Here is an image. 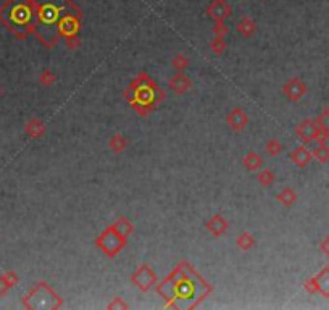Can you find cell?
Instances as JSON below:
<instances>
[{
  "instance_id": "obj_29",
  "label": "cell",
  "mask_w": 329,
  "mask_h": 310,
  "mask_svg": "<svg viewBox=\"0 0 329 310\" xmlns=\"http://www.w3.org/2000/svg\"><path fill=\"white\" fill-rule=\"evenodd\" d=\"M303 288H305L307 292H310V294H316V292H319V288H318V281L316 278L313 276V278H310L305 281V284H303Z\"/></svg>"
},
{
  "instance_id": "obj_28",
  "label": "cell",
  "mask_w": 329,
  "mask_h": 310,
  "mask_svg": "<svg viewBox=\"0 0 329 310\" xmlns=\"http://www.w3.org/2000/svg\"><path fill=\"white\" fill-rule=\"evenodd\" d=\"M67 47L70 48V50H78V48L81 47V39L78 34H73V36H67Z\"/></svg>"
},
{
  "instance_id": "obj_30",
  "label": "cell",
  "mask_w": 329,
  "mask_h": 310,
  "mask_svg": "<svg viewBox=\"0 0 329 310\" xmlns=\"http://www.w3.org/2000/svg\"><path fill=\"white\" fill-rule=\"evenodd\" d=\"M128 307H129V305H128V304H126L125 300H123L121 297H115V299L112 300V302H110L108 305H106V308H113V310H115V308H121V310H126Z\"/></svg>"
},
{
  "instance_id": "obj_4",
  "label": "cell",
  "mask_w": 329,
  "mask_h": 310,
  "mask_svg": "<svg viewBox=\"0 0 329 310\" xmlns=\"http://www.w3.org/2000/svg\"><path fill=\"white\" fill-rule=\"evenodd\" d=\"M157 273H155L149 265H141L137 268V270L131 275V283L134 284V286L142 291V292H147L150 291L155 284H157Z\"/></svg>"
},
{
  "instance_id": "obj_10",
  "label": "cell",
  "mask_w": 329,
  "mask_h": 310,
  "mask_svg": "<svg viewBox=\"0 0 329 310\" xmlns=\"http://www.w3.org/2000/svg\"><path fill=\"white\" fill-rule=\"evenodd\" d=\"M205 228L213 234V236H223L228 230H229V223H228V220L223 217V215H213L207 223H205Z\"/></svg>"
},
{
  "instance_id": "obj_15",
  "label": "cell",
  "mask_w": 329,
  "mask_h": 310,
  "mask_svg": "<svg viewBox=\"0 0 329 310\" xmlns=\"http://www.w3.org/2000/svg\"><path fill=\"white\" fill-rule=\"evenodd\" d=\"M242 165L247 168V171H257L263 165V159L258 152H247L242 157Z\"/></svg>"
},
{
  "instance_id": "obj_3",
  "label": "cell",
  "mask_w": 329,
  "mask_h": 310,
  "mask_svg": "<svg viewBox=\"0 0 329 310\" xmlns=\"http://www.w3.org/2000/svg\"><path fill=\"white\" fill-rule=\"evenodd\" d=\"M126 242H128V238H126V236L120 234L113 228V225L106 228V230L100 236H98L97 241H95L97 247L100 249L102 252H105V255H108V257L117 255L118 252L126 246Z\"/></svg>"
},
{
  "instance_id": "obj_24",
  "label": "cell",
  "mask_w": 329,
  "mask_h": 310,
  "mask_svg": "<svg viewBox=\"0 0 329 310\" xmlns=\"http://www.w3.org/2000/svg\"><path fill=\"white\" fill-rule=\"evenodd\" d=\"M265 150L268 152V155H271V157H278V155L284 150V147H283L281 141H278V139H269V141L266 142V145H265Z\"/></svg>"
},
{
  "instance_id": "obj_19",
  "label": "cell",
  "mask_w": 329,
  "mask_h": 310,
  "mask_svg": "<svg viewBox=\"0 0 329 310\" xmlns=\"http://www.w3.org/2000/svg\"><path fill=\"white\" fill-rule=\"evenodd\" d=\"M113 228H115V230H117L120 234L126 236V238H128V236H129L131 233L134 231V226H133V223H131L126 217H120V218L117 220V222L113 223Z\"/></svg>"
},
{
  "instance_id": "obj_5",
  "label": "cell",
  "mask_w": 329,
  "mask_h": 310,
  "mask_svg": "<svg viewBox=\"0 0 329 310\" xmlns=\"http://www.w3.org/2000/svg\"><path fill=\"white\" fill-rule=\"evenodd\" d=\"M307 91H308V87L300 78H291L283 86V92L291 102H299L302 97L307 94Z\"/></svg>"
},
{
  "instance_id": "obj_1",
  "label": "cell",
  "mask_w": 329,
  "mask_h": 310,
  "mask_svg": "<svg viewBox=\"0 0 329 310\" xmlns=\"http://www.w3.org/2000/svg\"><path fill=\"white\" fill-rule=\"evenodd\" d=\"M0 21L16 37H26L36 23L34 0H7L0 7Z\"/></svg>"
},
{
  "instance_id": "obj_9",
  "label": "cell",
  "mask_w": 329,
  "mask_h": 310,
  "mask_svg": "<svg viewBox=\"0 0 329 310\" xmlns=\"http://www.w3.org/2000/svg\"><path fill=\"white\" fill-rule=\"evenodd\" d=\"M226 123L229 125V128L233 129V131L239 133L242 129L249 125V115L242 110V109H234L229 115L226 117Z\"/></svg>"
},
{
  "instance_id": "obj_11",
  "label": "cell",
  "mask_w": 329,
  "mask_h": 310,
  "mask_svg": "<svg viewBox=\"0 0 329 310\" xmlns=\"http://www.w3.org/2000/svg\"><path fill=\"white\" fill-rule=\"evenodd\" d=\"M47 131L45 123L40 118H31L26 125H24V133H26L31 139H40Z\"/></svg>"
},
{
  "instance_id": "obj_7",
  "label": "cell",
  "mask_w": 329,
  "mask_h": 310,
  "mask_svg": "<svg viewBox=\"0 0 329 310\" xmlns=\"http://www.w3.org/2000/svg\"><path fill=\"white\" fill-rule=\"evenodd\" d=\"M233 13L231 7L228 5L226 0H213V2L207 7V16L213 21H225L229 15Z\"/></svg>"
},
{
  "instance_id": "obj_13",
  "label": "cell",
  "mask_w": 329,
  "mask_h": 310,
  "mask_svg": "<svg viewBox=\"0 0 329 310\" xmlns=\"http://www.w3.org/2000/svg\"><path fill=\"white\" fill-rule=\"evenodd\" d=\"M78 29H79V23L73 15H65L60 20V34H63L65 37L78 34Z\"/></svg>"
},
{
  "instance_id": "obj_25",
  "label": "cell",
  "mask_w": 329,
  "mask_h": 310,
  "mask_svg": "<svg viewBox=\"0 0 329 310\" xmlns=\"http://www.w3.org/2000/svg\"><path fill=\"white\" fill-rule=\"evenodd\" d=\"M210 50L215 54V55H223L226 50V40L225 37H216L210 42Z\"/></svg>"
},
{
  "instance_id": "obj_22",
  "label": "cell",
  "mask_w": 329,
  "mask_h": 310,
  "mask_svg": "<svg viewBox=\"0 0 329 310\" xmlns=\"http://www.w3.org/2000/svg\"><path fill=\"white\" fill-rule=\"evenodd\" d=\"M311 153H313V159L318 160L319 163H326V162H329V145H327L326 142L318 144L316 147H315V150L311 152Z\"/></svg>"
},
{
  "instance_id": "obj_12",
  "label": "cell",
  "mask_w": 329,
  "mask_h": 310,
  "mask_svg": "<svg viewBox=\"0 0 329 310\" xmlns=\"http://www.w3.org/2000/svg\"><path fill=\"white\" fill-rule=\"evenodd\" d=\"M291 160L292 163H295L300 168H305L308 163L313 160V153H311L307 145H299L297 149H294V152L291 153Z\"/></svg>"
},
{
  "instance_id": "obj_18",
  "label": "cell",
  "mask_w": 329,
  "mask_h": 310,
  "mask_svg": "<svg viewBox=\"0 0 329 310\" xmlns=\"http://www.w3.org/2000/svg\"><path fill=\"white\" fill-rule=\"evenodd\" d=\"M236 244L241 250H252L255 246H257V239H255L250 233H242V234L237 236Z\"/></svg>"
},
{
  "instance_id": "obj_2",
  "label": "cell",
  "mask_w": 329,
  "mask_h": 310,
  "mask_svg": "<svg viewBox=\"0 0 329 310\" xmlns=\"http://www.w3.org/2000/svg\"><path fill=\"white\" fill-rule=\"evenodd\" d=\"M21 304L26 308H57L63 304V300L47 283L40 281L23 297Z\"/></svg>"
},
{
  "instance_id": "obj_32",
  "label": "cell",
  "mask_w": 329,
  "mask_h": 310,
  "mask_svg": "<svg viewBox=\"0 0 329 310\" xmlns=\"http://www.w3.org/2000/svg\"><path fill=\"white\" fill-rule=\"evenodd\" d=\"M4 276H5L7 283L10 284V288L16 286V284H18V281H20L18 275H16L15 272H5V273H4Z\"/></svg>"
},
{
  "instance_id": "obj_20",
  "label": "cell",
  "mask_w": 329,
  "mask_h": 310,
  "mask_svg": "<svg viewBox=\"0 0 329 310\" xmlns=\"http://www.w3.org/2000/svg\"><path fill=\"white\" fill-rule=\"evenodd\" d=\"M108 145H110V149L115 153H121V152H125L126 147H128V139L123 134H115L110 139Z\"/></svg>"
},
{
  "instance_id": "obj_23",
  "label": "cell",
  "mask_w": 329,
  "mask_h": 310,
  "mask_svg": "<svg viewBox=\"0 0 329 310\" xmlns=\"http://www.w3.org/2000/svg\"><path fill=\"white\" fill-rule=\"evenodd\" d=\"M171 67L176 71H184L189 67V59L184 54H176L171 60Z\"/></svg>"
},
{
  "instance_id": "obj_36",
  "label": "cell",
  "mask_w": 329,
  "mask_h": 310,
  "mask_svg": "<svg viewBox=\"0 0 329 310\" xmlns=\"http://www.w3.org/2000/svg\"><path fill=\"white\" fill-rule=\"evenodd\" d=\"M0 242H2V238H0Z\"/></svg>"
},
{
  "instance_id": "obj_8",
  "label": "cell",
  "mask_w": 329,
  "mask_h": 310,
  "mask_svg": "<svg viewBox=\"0 0 329 310\" xmlns=\"http://www.w3.org/2000/svg\"><path fill=\"white\" fill-rule=\"evenodd\" d=\"M192 87V81L189 79L183 71H178L170 79V89L176 95H184Z\"/></svg>"
},
{
  "instance_id": "obj_31",
  "label": "cell",
  "mask_w": 329,
  "mask_h": 310,
  "mask_svg": "<svg viewBox=\"0 0 329 310\" xmlns=\"http://www.w3.org/2000/svg\"><path fill=\"white\" fill-rule=\"evenodd\" d=\"M316 121H318V123L321 125L324 129H327V131H329V109H324V110L321 112V115L316 118Z\"/></svg>"
},
{
  "instance_id": "obj_21",
  "label": "cell",
  "mask_w": 329,
  "mask_h": 310,
  "mask_svg": "<svg viewBox=\"0 0 329 310\" xmlns=\"http://www.w3.org/2000/svg\"><path fill=\"white\" fill-rule=\"evenodd\" d=\"M257 181L263 186V187H269V186H273L275 181H276V175H275V171L273 170H261L258 171V175H257Z\"/></svg>"
},
{
  "instance_id": "obj_26",
  "label": "cell",
  "mask_w": 329,
  "mask_h": 310,
  "mask_svg": "<svg viewBox=\"0 0 329 310\" xmlns=\"http://www.w3.org/2000/svg\"><path fill=\"white\" fill-rule=\"evenodd\" d=\"M55 79H57L55 73L50 71V70H47V68L40 71V75H39V83L42 86H52L55 83Z\"/></svg>"
},
{
  "instance_id": "obj_6",
  "label": "cell",
  "mask_w": 329,
  "mask_h": 310,
  "mask_svg": "<svg viewBox=\"0 0 329 310\" xmlns=\"http://www.w3.org/2000/svg\"><path fill=\"white\" fill-rule=\"evenodd\" d=\"M318 129H319V123L316 121V118L315 120H303L302 123H299L297 128H295V134H297L305 144H308V142H315Z\"/></svg>"
},
{
  "instance_id": "obj_35",
  "label": "cell",
  "mask_w": 329,
  "mask_h": 310,
  "mask_svg": "<svg viewBox=\"0 0 329 310\" xmlns=\"http://www.w3.org/2000/svg\"><path fill=\"white\" fill-rule=\"evenodd\" d=\"M0 97H2V87H0Z\"/></svg>"
},
{
  "instance_id": "obj_14",
  "label": "cell",
  "mask_w": 329,
  "mask_h": 310,
  "mask_svg": "<svg viewBox=\"0 0 329 310\" xmlns=\"http://www.w3.org/2000/svg\"><path fill=\"white\" fill-rule=\"evenodd\" d=\"M236 29L242 37H252L255 32H257V23L252 18H249V16H244V18L236 24Z\"/></svg>"
},
{
  "instance_id": "obj_16",
  "label": "cell",
  "mask_w": 329,
  "mask_h": 310,
  "mask_svg": "<svg viewBox=\"0 0 329 310\" xmlns=\"http://www.w3.org/2000/svg\"><path fill=\"white\" fill-rule=\"evenodd\" d=\"M278 202L284 205L286 209H291L292 205H295V202H297V192H295L292 187H284L283 191H279V194L276 195Z\"/></svg>"
},
{
  "instance_id": "obj_17",
  "label": "cell",
  "mask_w": 329,
  "mask_h": 310,
  "mask_svg": "<svg viewBox=\"0 0 329 310\" xmlns=\"http://www.w3.org/2000/svg\"><path fill=\"white\" fill-rule=\"evenodd\" d=\"M315 278L318 281L319 294L324 296L326 299H329V267H324L323 270L315 276Z\"/></svg>"
},
{
  "instance_id": "obj_34",
  "label": "cell",
  "mask_w": 329,
  "mask_h": 310,
  "mask_svg": "<svg viewBox=\"0 0 329 310\" xmlns=\"http://www.w3.org/2000/svg\"><path fill=\"white\" fill-rule=\"evenodd\" d=\"M319 249H321L323 254H326L329 257V234L321 241V244H319Z\"/></svg>"
},
{
  "instance_id": "obj_27",
  "label": "cell",
  "mask_w": 329,
  "mask_h": 310,
  "mask_svg": "<svg viewBox=\"0 0 329 310\" xmlns=\"http://www.w3.org/2000/svg\"><path fill=\"white\" fill-rule=\"evenodd\" d=\"M228 26L225 24V21H216L215 23V26H213V34H215L216 37H225L228 34Z\"/></svg>"
},
{
  "instance_id": "obj_33",
  "label": "cell",
  "mask_w": 329,
  "mask_h": 310,
  "mask_svg": "<svg viewBox=\"0 0 329 310\" xmlns=\"http://www.w3.org/2000/svg\"><path fill=\"white\" fill-rule=\"evenodd\" d=\"M10 289H12V288H10V284L7 283L5 276H4V275H0V296H5Z\"/></svg>"
}]
</instances>
